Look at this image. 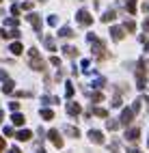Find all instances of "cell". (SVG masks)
I'll list each match as a JSON object with an SVG mask.
<instances>
[{"label":"cell","instance_id":"cell-1","mask_svg":"<svg viewBox=\"0 0 149 153\" xmlns=\"http://www.w3.org/2000/svg\"><path fill=\"white\" fill-rule=\"evenodd\" d=\"M31 65H35V69H37V71H41V69H43V60L39 58V52H37L35 48L31 50Z\"/></svg>","mask_w":149,"mask_h":153},{"label":"cell","instance_id":"cell-2","mask_svg":"<svg viewBox=\"0 0 149 153\" xmlns=\"http://www.w3.org/2000/svg\"><path fill=\"white\" fill-rule=\"evenodd\" d=\"M48 136H50V140L54 142V147H56V149H61V147H63V140H61V134H58L56 129H52V131H50Z\"/></svg>","mask_w":149,"mask_h":153},{"label":"cell","instance_id":"cell-3","mask_svg":"<svg viewBox=\"0 0 149 153\" xmlns=\"http://www.w3.org/2000/svg\"><path fill=\"white\" fill-rule=\"evenodd\" d=\"M132 117H134V110H123V114H121V123L127 125V123H132Z\"/></svg>","mask_w":149,"mask_h":153},{"label":"cell","instance_id":"cell-4","mask_svg":"<svg viewBox=\"0 0 149 153\" xmlns=\"http://www.w3.org/2000/svg\"><path fill=\"white\" fill-rule=\"evenodd\" d=\"M78 22H80V24H86V26H89V24L93 22V19L89 17V13H86V11H80V13H78Z\"/></svg>","mask_w":149,"mask_h":153},{"label":"cell","instance_id":"cell-5","mask_svg":"<svg viewBox=\"0 0 149 153\" xmlns=\"http://www.w3.org/2000/svg\"><path fill=\"white\" fill-rule=\"evenodd\" d=\"M138 134H141V131H138V127H132V129H127V134H125V138L127 140H138Z\"/></svg>","mask_w":149,"mask_h":153},{"label":"cell","instance_id":"cell-6","mask_svg":"<svg viewBox=\"0 0 149 153\" xmlns=\"http://www.w3.org/2000/svg\"><path fill=\"white\" fill-rule=\"evenodd\" d=\"M89 138H91L93 142H104V136H102V131H89Z\"/></svg>","mask_w":149,"mask_h":153},{"label":"cell","instance_id":"cell-7","mask_svg":"<svg viewBox=\"0 0 149 153\" xmlns=\"http://www.w3.org/2000/svg\"><path fill=\"white\" fill-rule=\"evenodd\" d=\"M67 112H69V114H78V112H80V106H78L76 101H69V104H67Z\"/></svg>","mask_w":149,"mask_h":153},{"label":"cell","instance_id":"cell-8","mask_svg":"<svg viewBox=\"0 0 149 153\" xmlns=\"http://www.w3.org/2000/svg\"><path fill=\"white\" fill-rule=\"evenodd\" d=\"M11 121H13V125H15V127H22V125H24V117H22V114H13Z\"/></svg>","mask_w":149,"mask_h":153},{"label":"cell","instance_id":"cell-9","mask_svg":"<svg viewBox=\"0 0 149 153\" xmlns=\"http://www.w3.org/2000/svg\"><path fill=\"white\" fill-rule=\"evenodd\" d=\"M110 33H112V39H117V41H119V39H123V30L121 28H112Z\"/></svg>","mask_w":149,"mask_h":153},{"label":"cell","instance_id":"cell-10","mask_svg":"<svg viewBox=\"0 0 149 153\" xmlns=\"http://www.w3.org/2000/svg\"><path fill=\"white\" fill-rule=\"evenodd\" d=\"M19 140H28V138H31V131H26V129H22V131H17V134H15Z\"/></svg>","mask_w":149,"mask_h":153},{"label":"cell","instance_id":"cell-11","mask_svg":"<svg viewBox=\"0 0 149 153\" xmlns=\"http://www.w3.org/2000/svg\"><path fill=\"white\" fill-rule=\"evenodd\" d=\"M11 52L13 54H22V43H13L11 45Z\"/></svg>","mask_w":149,"mask_h":153},{"label":"cell","instance_id":"cell-12","mask_svg":"<svg viewBox=\"0 0 149 153\" xmlns=\"http://www.w3.org/2000/svg\"><path fill=\"white\" fill-rule=\"evenodd\" d=\"M41 117H43L45 121H50V119H54V114H52V110H41Z\"/></svg>","mask_w":149,"mask_h":153},{"label":"cell","instance_id":"cell-13","mask_svg":"<svg viewBox=\"0 0 149 153\" xmlns=\"http://www.w3.org/2000/svg\"><path fill=\"white\" fill-rule=\"evenodd\" d=\"M102 19H104V22H112V19H115V13H112V11H108Z\"/></svg>","mask_w":149,"mask_h":153},{"label":"cell","instance_id":"cell-14","mask_svg":"<svg viewBox=\"0 0 149 153\" xmlns=\"http://www.w3.org/2000/svg\"><path fill=\"white\" fill-rule=\"evenodd\" d=\"M95 114H97V117H106L108 112H106V110H102V108H95Z\"/></svg>","mask_w":149,"mask_h":153},{"label":"cell","instance_id":"cell-15","mask_svg":"<svg viewBox=\"0 0 149 153\" xmlns=\"http://www.w3.org/2000/svg\"><path fill=\"white\" fill-rule=\"evenodd\" d=\"M65 93H67V95H74V86L67 84V86H65Z\"/></svg>","mask_w":149,"mask_h":153},{"label":"cell","instance_id":"cell-16","mask_svg":"<svg viewBox=\"0 0 149 153\" xmlns=\"http://www.w3.org/2000/svg\"><path fill=\"white\" fill-rule=\"evenodd\" d=\"M125 28H127V30H134L136 24H134V22H125Z\"/></svg>","mask_w":149,"mask_h":153},{"label":"cell","instance_id":"cell-17","mask_svg":"<svg viewBox=\"0 0 149 153\" xmlns=\"http://www.w3.org/2000/svg\"><path fill=\"white\" fill-rule=\"evenodd\" d=\"M67 131H69L72 136H78V129H76V127H67Z\"/></svg>","mask_w":149,"mask_h":153},{"label":"cell","instance_id":"cell-18","mask_svg":"<svg viewBox=\"0 0 149 153\" xmlns=\"http://www.w3.org/2000/svg\"><path fill=\"white\" fill-rule=\"evenodd\" d=\"M145 30H147V33H149V17L145 19Z\"/></svg>","mask_w":149,"mask_h":153},{"label":"cell","instance_id":"cell-19","mask_svg":"<svg viewBox=\"0 0 149 153\" xmlns=\"http://www.w3.org/2000/svg\"><path fill=\"white\" fill-rule=\"evenodd\" d=\"M2 149H4V140L0 138V153H2Z\"/></svg>","mask_w":149,"mask_h":153},{"label":"cell","instance_id":"cell-20","mask_svg":"<svg viewBox=\"0 0 149 153\" xmlns=\"http://www.w3.org/2000/svg\"><path fill=\"white\" fill-rule=\"evenodd\" d=\"M9 153H22V151H19L17 147H13V149H11V151H9Z\"/></svg>","mask_w":149,"mask_h":153},{"label":"cell","instance_id":"cell-21","mask_svg":"<svg viewBox=\"0 0 149 153\" xmlns=\"http://www.w3.org/2000/svg\"><path fill=\"white\" fill-rule=\"evenodd\" d=\"M130 153H141V151H130Z\"/></svg>","mask_w":149,"mask_h":153},{"label":"cell","instance_id":"cell-22","mask_svg":"<svg viewBox=\"0 0 149 153\" xmlns=\"http://www.w3.org/2000/svg\"><path fill=\"white\" fill-rule=\"evenodd\" d=\"M0 121H2V112H0Z\"/></svg>","mask_w":149,"mask_h":153}]
</instances>
